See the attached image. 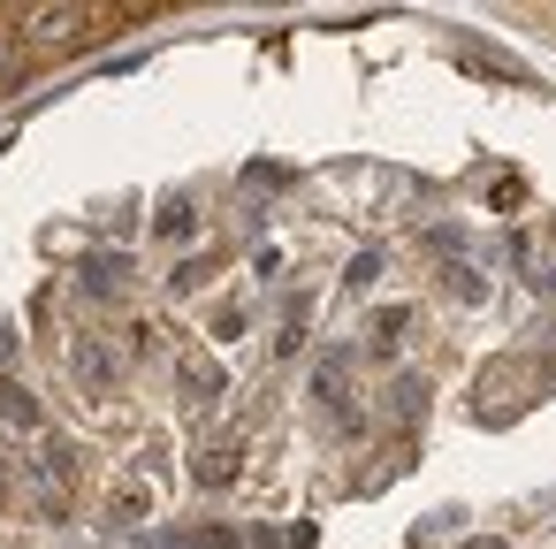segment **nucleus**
<instances>
[{"mask_svg":"<svg viewBox=\"0 0 556 549\" xmlns=\"http://www.w3.org/2000/svg\"><path fill=\"white\" fill-rule=\"evenodd\" d=\"M0 496H9V481H0Z\"/></svg>","mask_w":556,"mask_h":549,"instance_id":"obj_15","label":"nucleus"},{"mask_svg":"<svg viewBox=\"0 0 556 549\" xmlns=\"http://www.w3.org/2000/svg\"><path fill=\"white\" fill-rule=\"evenodd\" d=\"M85 24H92V9H31V16H24V39H39V47H70Z\"/></svg>","mask_w":556,"mask_h":549,"instance_id":"obj_1","label":"nucleus"},{"mask_svg":"<svg viewBox=\"0 0 556 549\" xmlns=\"http://www.w3.org/2000/svg\"><path fill=\"white\" fill-rule=\"evenodd\" d=\"M442 283H450V290H457V298H465V305H480V298H488V283H480V275H472V267H450V275H442Z\"/></svg>","mask_w":556,"mask_h":549,"instance_id":"obj_9","label":"nucleus"},{"mask_svg":"<svg viewBox=\"0 0 556 549\" xmlns=\"http://www.w3.org/2000/svg\"><path fill=\"white\" fill-rule=\"evenodd\" d=\"M176 382H184L191 397H222V366H214V359H199V351L176 366Z\"/></svg>","mask_w":556,"mask_h":549,"instance_id":"obj_7","label":"nucleus"},{"mask_svg":"<svg viewBox=\"0 0 556 549\" xmlns=\"http://www.w3.org/2000/svg\"><path fill=\"white\" fill-rule=\"evenodd\" d=\"M9 359H16V336H9V328H0V382H9Z\"/></svg>","mask_w":556,"mask_h":549,"instance_id":"obj_13","label":"nucleus"},{"mask_svg":"<svg viewBox=\"0 0 556 549\" xmlns=\"http://www.w3.org/2000/svg\"><path fill=\"white\" fill-rule=\"evenodd\" d=\"M404 328H412V313L396 305V313H374V351H396L404 344Z\"/></svg>","mask_w":556,"mask_h":549,"instance_id":"obj_8","label":"nucleus"},{"mask_svg":"<svg viewBox=\"0 0 556 549\" xmlns=\"http://www.w3.org/2000/svg\"><path fill=\"white\" fill-rule=\"evenodd\" d=\"M206 275H214V267H206V260H184V267H176V290H199V283H206Z\"/></svg>","mask_w":556,"mask_h":549,"instance_id":"obj_11","label":"nucleus"},{"mask_svg":"<svg viewBox=\"0 0 556 549\" xmlns=\"http://www.w3.org/2000/svg\"><path fill=\"white\" fill-rule=\"evenodd\" d=\"M465 549H503V541H465Z\"/></svg>","mask_w":556,"mask_h":549,"instance_id":"obj_14","label":"nucleus"},{"mask_svg":"<svg viewBox=\"0 0 556 549\" xmlns=\"http://www.w3.org/2000/svg\"><path fill=\"white\" fill-rule=\"evenodd\" d=\"M77 374H85L92 389H108V382H115V351H108L100 336H85V344H77Z\"/></svg>","mask_w":556,"mask_h":549,"instance_id":"obj_6","label":"nucleus"},{"mask_svg":"<svg viewBox=\"0 0 556 549\" xmlns=\"http://www.w3.org/2000/svg\"><path fill=\"white\" fill-rule=\"evenodd\" d=\"M191 473H199L206 488H229V481H237V442H229V435H222V442H206V450L191 458Z\"/></svg>","mask_w":556,"mask_h":549,"instance_id":"obj_3","label":"nucleus"},{"mask_svg":"<svg viewBox=\"0 0 556 549\" xmlns=\"http://www.w3.org/2000/svg\"><path fill=\"white\" fill-rule=\"evenodd\" d=\"M0 420H9V427H47V404L24 382H0Z\"/></svg>","mask_w":556,"mask_h":549,"instance_id":"obj_4","label":"nucleus"},{"mask_svg":"<svg viewBox=\"0 0 556 549\" xmlns=\"http://www.w3.org/2000/svg\"><path fill=\"white\" fill-rule=\"evenodd\" d=\"M123 275H130V260H123V252H85L77 290H85V298H115V290H123Z\"/></svg>","mask_w":556,"mask_h":549,"instance_id":"obj_2","label":"nucleus"},{"mask_svg":"<svg viewBox=\"0 0 556 549\" xmlns=\"http://www.w3.org/2000/svg\"><path fill=\"white\" fill-rule=\"evenodd\" d=\"M206 549H244V541H237L229 526H214V534H206Z\"/></svg>","mask_w":556,"mask_h":549,"instance_id":"obj_12","label":"nucleus"},{"mask_svg":"<svg viewBox=\"0 0 556 549\" xmlns=\"http://www.w3.org/2000/svg\"><path fill=\"white\" fill-rule=\"evenodd\" d=\"M374 275H381V252H358V260H351V275H343V283H351V290H374Z\"/></svg>","mask_w":556,"mask_h":549,"instance_id":"obj_10","label":"nucleus"},{"mask_svg":"<svg viewBox=\"0 0 556 549\" xmlns=\"http://www.w3.org/2000/svg\"><path fill=\"white\" fill-rule=\"evenodd\" d=\"M153 237H168V245H191V237H199V214H191L184 199H168V207L153 214Z\"/></svg>","mask_w":556,"mask_h":549,"instance_id":"obj_5","label":"nucleus"}]
</instances>
